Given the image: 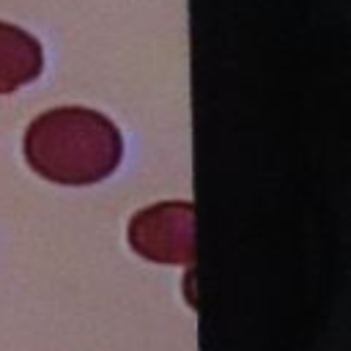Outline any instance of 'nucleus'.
Instances as JSON below:
<instances>
[{
    "instance_id": "nucleus-1",
    "label": "nucleus",
    "mask_w": 351,
    "mask_h": 351,
    "mask_svg": "<svg viewBox=\"0 0 351 351\" xmlns=\"http://www.w3.org/2000/svg\"><path fill=\"white\" fill-rule=\"evenodd\" d=\"M123 156L118 126L88 107H55L30 121L25 159L47 181L88 186L104 181Z\"/></svg>"
},
{
    "instance_id": "nucleus-2",
    "label": "nucleus",
    "mask_w": 351,
    "mask_h": 351,
    "mask_svg": "<svg viewBox=\"0 0 351 351\" xmlns=\"http://www.w3.org/2000/svg\"><path fill=\"white\" fill-rule=\"evenodd\" d=\"M129 247L165 266H192L195 263V206L186 200H165L140 208L129 219L126 230Z\"/></svg>"
},
{
    "instance_id": "nucleus-3",
    "label": "nucleus",
    "mask_w": 351,
    "mask_h": 351,
    "mask_svg": "<svg viewBox=\"0 0 351 351\" xmlns=\"http://www.w3.org/2000/svg\"><path fill=\"white\" fill-rule=\"evenodd\" d=\"M44 69L41 44L22 27L0 22V93L33 82Z\"/></svg>"
}]
</instances>
